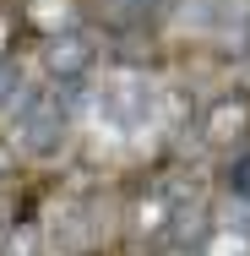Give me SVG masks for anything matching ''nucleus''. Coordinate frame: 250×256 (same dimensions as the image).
Returning a JSON list of instances; mask_svg holds the SVG:
<instances>
[{
	"label": "nucleus",
	"instance_id": "obj_6",
	"mask_svg": "<svg viewBox=\"0 0 250 256\" xmlns=\"http://www.w3.org/2000/svg\"><path fill=\"white\" fill-rule=\"evenodd\" d=\"M11 38H16V16L0 6V60H11Z\"/></svg>",
	"mask_w": 250,
	"mask_h": 256
},
{
	"label": "nucleus",
	"instance_id": "obj_5",
	"mask_svg": "<svg viewBox=\"0 0 250 256\" xmlns=\"http://www.w3.org/2000/svg\"><path fill=\"white\" fill-rule=\"evenodd\" d=\"M16 88H22V66L16 60H0V104L16 98Z\"/></svg>",
	"mask_w": 250,
	"mask_h": 256
},
{
	"label": "nucleus",
	"instance_id": "obj_4",
	"mask_svg": "<svg viewBox=\"0 0 250 256\" xmlns=\"http://www.w3.org/2000/svg\"><path fill=\"white\" fill-rule=\"evenodd\" d=\"M0 256H38V224L22 218V224L5 234V251H0Z\"/></svg>",
	"mask_w": 250,
	"mask_h": 256
},
{
	"label": "nucleus",
	"instance_id": "obj_1",
	"mask_svg": "<svg viewBox=\"0 0 250 256\" xmlns=\"http://www.w3.org/2000/svg\"><path fill=\"white\" fill-rule=\"evenodd\" d=\"M65 131H71V93L65 88H44V93L22 98V109H16V142L27 153H38V158L60 153Z\"/></svg>",
	"mask_w": 250,
	"mask_h": 256
},
{
	"label": "nucleus",
	"instance_id": "obj_3",
	"mask_svg": "<svg viewBox=\"0 0 250 256\" xmlns=\"http://www.w3.org/2000/svg\"><path fill=\"white\" fill-rule=\"evenodd\" d=\"M201 256H250V240L240 234V229H212L207 240H201Z\"/></svg>",
	"mask_w": 250,
	"mask_h": 256
},
{
	"label": "nucleus",
	"instance_id": "obj_2",
	"mask_svg": "<svg viewBox=\"0 0 250 256\" xmlns=\"http://www.w3.org/2000/svg\"><path fill=\"white\" fill-rule=\"evenodd\" d=\"M93 60H98V44H93L87 33H60V38L44 44V66H49V76H60L65 88H71L76 76H87Z\"/></svg>",
	"mask_w": 250,
	"mask_h": 256
}]
</instances>
